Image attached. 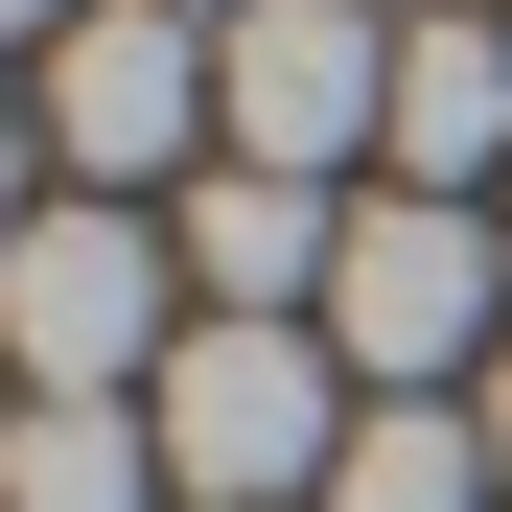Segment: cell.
Here are the masks:
<instances>
[{"label":"cell","mask_w":512,"mask_h":512,"mask_svg":"<svg viewBox=\"0 0 512 512\" xmlns=\"http://www.w3.org/2000/svg\"><path fill=\"white\" fill-rule=\"evenodd\" d=\"M396 163L443 210L512 163V24H489V0H419V24H396Z\"/></svg>","instance_id":"cell-7"},{"label":"cell","mask_w":512,"mask_h":512,"mask_svg":"<svg viewBox=\"0 0 512 512\" xmlns=\"http://www.w3.org/2000/svg\"><path fill=\"white\" fill-rule=\"evenodd\" d=\"M24 233H47V210H24V117H0V256H24Z\"/></svg>","instance_id":"cell-11"},{"label":"cell","mask_w":512,"mask_h":512,"mask_svg":"<svg viewBox=\"0 0 512 512\" xmlns=\"http://www.w3.org/2000/svg\"><path fill=\"white\" fill-rule=\"evenodd\" d=\"M489 466H512V350H489Z\"/></svg>","instance_id":"cell-13"},{"label":"cell","mask_w":512,"mask_h":512,"mask_svg":"<svg viewBox=\"0 0 512 512\" xmlns=\"http://www.w3.org/2000/svg\"><path fill=\"white\" fill-rule=\"evenodd\" d=\"M326 256H350V210L280 187V163H210V187H187V280H210V326H326Z\"/></svg>","instance_id":"cell-6"},{"label":"cell","mask_w":512,"mask_h":512,"mask_svg":"<svg viewBox=\"0 0 512 512\" xmlns=\"http://www.w3.org/2000/svg\"><path fill=\"white\" fill-rule=\"evenodd\" d=\"M163 256L187 233H140V210H94V187H47V233L0 256V350H24V396H163Z\"/></svg>","instance_id":"cell-2"},{"label":"cell","mask_w":512,"mask_h":512,"mask_svg":"<svg viewBox=\"0 0 512 512\" xmlns=\"http://www.w3.org/2000/svg\"><path fill=\"white\" fill-rule=\"evenodd\" d=\"M70 24H94V0H0V47H70Z\"/></svg>","instance_id":"cell-10"},{"label":"cell","mask_w":512,"mask_h":512,"mask_svg":"<svg viewBox=\"0 0 512 512\" xmlns=\"http://www.w3.org/2000/svg\"><path fill=\"white\" fill-rule=\"evenodd\" d=\"M163 489L187 512H326V466H350V350H326V326H187V350H163Z\"/></svg>","instance_id":"cell-1"},{"label":"cell","mask_w":512,"mask_h":512,"mask_svg":"<svg viewBox=\"0 0 512 512\" xmlns=\"http://www.w3.org/2000/svg\"><path fill=\"white\" fill-rule=\"evenodd\" d=\"M0 512H163V419L140 396H24L0 419Z\"/></svg>","instance_id":"cell-8"},{"label":"cell","mask_w":512,"mask_h":512,"mask_svg":"<svg viewBox=\"0 0 512 512\" xmlns=\"http://www.w3.org/2000/svg\"><path fill=\"white\" fill-rule=\"evenodd\" d=\"M210 117H233V163L326 187L350 140H396V24L373 0H256V24L210 47Z\"/></svg>","instance_id":"cell-3"},{"label":"cell","mask_w":512,"mask_h":512,"mask_svg":"<svg viewBox=\"0 0 512 512\" xmlns=\"http://www.w3.org/2000/svg\"><path fill=\"white\" fill-rule=\"evenodd\" d=\"M326 350H350L373 396L466 373V350H489V210H443V187H373V210H350V256H326Z\"/></svg>","instance_id":"cell-4"},{"label":"cell","mask_w":512,"mask_h":512,"mask_svg":"<svg viewBox=\"0 0 512 512\" xmlns=\"http://www.w3.org/2000/svg\"><path fill=\"white\" fill-rule=\"evenodd\" d=\"M187 140H210V24H163V0H94V24L47 47V163L117 210V187H163Z\"/></svg>","instance_id":"cell-5"},{"label":"cell","mask_w":512,"mask_h":512,"mask_svg":"<svg viewBox=\"0 0 512 512\" xmlns=\"http://www.w3.org/2000/svg\"><path fill=\"white\" fill-rule=\"evenodd\" d=\"M466 489H489V419H443V396H373L326 466V512H466Z\"/></svg>","instance_id":"cell-9"},{"label":"cell","mask_w":512,"mask_h":512,"mask_svg":"<svg viewBox=\"0 0 512 512\" xmlns=\"http://www.w3.org/2000/svg\"><path fill=\"white\" fill-rule=\"evenodd\" d=\"M163 24H210V47H233V24H256V0H163Z\"/></svg>","instance_id":"cell-12"}]
</instances>
